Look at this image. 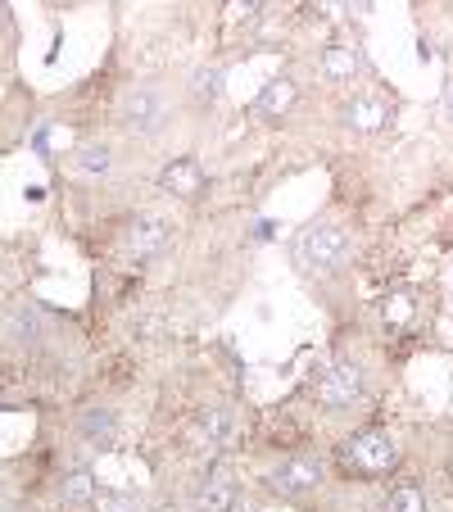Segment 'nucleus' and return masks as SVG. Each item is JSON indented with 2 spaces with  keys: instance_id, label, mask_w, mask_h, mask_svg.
<instances>
[{
  "instance_id": "f257e3e1",
  "label": "nucleus",
  "mask_w": 453,
  "mask_h": 512,
  "mask_svg": "<svg viewBox=\"0 0 453 512\" xmlns=\"http://www.w3.org/2000/svg\"><path fill=\"white\" fill-rule=\"evenodd\" d=\"M295 268L309 272V277H327V272H340L354 254V236L340 223H313L295 236Z\"/></svg>"
},
{
  "instance_id": "f03ea898",
  "label": "nucleus",
  "mask_w": 453,
  "mask_h": 512,
  "mask_svg": "<svg viewBox=\"0 0 453 512\" xmlns=\"http://www.w3.org/2000/svg\"><path fill=\"white\" fill-rule=\"evenodd\" d=\"M336 463H340L345 476L376 481V476H390L399 467V449H395V440H390V431H381V426H363V431H354L345 445H340Z\"/></svg>"
},
{
  "instance_id": "7ed1b4c3",
  "label": "nucleus",
  "mask_w": 453,
  "mask_h": 512,
  "mask_svg": "<svg viewBox=\"0 0 453 512\" xmlns=\"http://www.w3.org/2000/svg\"><path fill=\"white\" fill-rule=\"evenodd\" d=\"M173 105H168V91L155 87V82H136V87L123 91L118 100V127L127 136H155L159 127L168 123Z\"/></svg>"
},
{
  "instance_id": "20e7f679",
  "label": "nucleus",
  "mask_w": 453,
  "mask_h": 512,
  "mask_svg": "<svg viewBox=\"0 0 453 512\" xmlns=\"http://www.w3.org/2000/svg\"><path fill=\"white\" fill-rule=\"evenodd\" d=\"M363 390H367L363 368H358L354 358H336V363L322 368L313 395H318V404L327 408V413H345V408H354L358 399H363Z\"/></svg>"
},
{
  "instance_id": "39448f33",
  "label": "nucleus",
  "mask_w": 453,
  "mask_h": 512,
  "mask_svg": "<svg viewBox=\"0 0 453 512\" xmlns=\"http://www.w3.org/2000/svg\"><path fill=\"white\" fill-rule=\"evenodd\" d=\"M268 490L281 494V499H309L322 481H327V463L313 454H295V458H281V463L268 467Z\"/></svg>"
},
{
  "instance_id": "423d86ee",
  "label": "nucleus",
  "mask_w": 453,
  "mask_h": 512,
  "mask_svg": "<svg viewBox=\"0 0 453 512\" xmlns=\"http://www.w3.org/2000/svg\"><path fill=\"white\" fill-rule=\"evenodd\" d=\"M168 236H173V227H168L164 213H150V209H145V213H136L132 223H127L123 254L132 263H150V259H159V254H164Z\"/></svg>"
},
{
  "instance_id": "0eeeda50",
  "label": "nucleus",
  "mask_w": 453,
  "mask_h": 512,
  "mask_svg": "<svg viewBox=\"0 0 453 512\" xmlns=\"http://www.w3.org/2000/svg\"><path fill=\"white\" fill-rule=\"evenodd\" d=\"M340 118H345L349 132H386L390 123H395V100L381 96V91H363V96H349L345 109H340Z\"/></svg>"
},
{
  "instance_id": "6e6552de",
  "label": "nucleus",
  "mask_w": 453,
  "mask_h": 512,
  "mask_svg": "<svg viewBox=\"0 0 453 512\" xmlns=\"http://www.w3.org/2000/svg\"><path fill=\"white\" fill-rule=\"evenodd\" d=\"M236 435H241V422H236L232 408H204V413L195 417V445H200V454L232 449Z\"/></svg>"
},
{
  "instance_id": "1a4fd4ad",
  "label": "nucleus",
  "mask_w": 453,
  "mask_h": 512,
  "mask_svg": "<svg viewBox=\"0 0 453 512\" xmlns=\"http://www.w3.org/2000/svg\"><path fill=\"white\" fill-rule=\"evenodd\" d=\"M186 512H241V485H236L232 476H222V472L204 476V481L195 485Z\"/></svg>"
},
{
  "instance_id": "9d476101",
  "label": "nucleus",
  "mask_w": 453,
  "mask_h": 512,
  "mask_svg": "<svg viewBox=\"0 0 453 512\" xmlns=\"http://www.w3.org/2000/svg\"><path fill=\"white\" fill-rule=\"evenodd\" d=\"M295 105H299V82H295V78H286V73L268 78V82L259 87V96L250 100L254 118H286Z\"/></svg>"
},
{
  "instance_id": "9b49d317",
  "label": "nucleus",
  "mask_w": 453,
  "mask_h": 512,
  "mask_svg": "<svg viewBox=\"0 0 453 512\" xmlns=\"http://www.w3.org/2000/svg\"><path fill=\"white\" fill-rule=\"evenodd\" d=\"M78 435L91 449H114L118 445V413L114 408H82L78 413Z\"/></svg>"
},
{
  "instance_id": "f8f14e48",
  "label": "nucleus",
  "mask_w": 453,
  "mask_h": 512,
  "mask_svg": "<svg viewBox=\"0 0 453 512\" xmlns=\"http://www.w3.org/2000/svg\"><path fill=\"white\" fill-rule=\"evenodd\" d=\"M59 499H64V508H73V512H91L100 499L96 472H91V467H73V472L59 481Z\"/></svg>"
},
{
  "instance_id": "ddd939ff",
  "label": "nucleus",
  "mask_w": 453,
  "mask_h": 512,
  "mask_svg": "<svg viewBox=\"0 0 453 512\" xmlns=\"http://www.w3.org/2000/svg\"><path fill=\"white\" fill-rule=\"evenodd\" d=\"M159 186H164L168 195H177V200H195L204 186V173L195 159H173V164L159 168Z\"/></svg>"
},
{
  "instance_id": "4468645a",
  "label": "nucleus",
  "mask_w": 453,
  "mask_h": 512,
  "mask_svg": "<svg viewBox=\"0 0 453 512\" xmlns=\"http://www.w3.org/2000/svg\"><path fill=\"white\" fill-rule=\"evenodd\" d=\"M318 73L327 82H354L358 73H363V59H358L354 46H345V41H340V46H327L318 55Z\"/></svg>"
},
{
  "instance_id": "2eb2a0df",
  "label": "nucleus",
  "mask_w": 453,
  "mask_h": 512,
  "mask_svg": "<svg viewBox=\"0 0 453 512\" xmlns=\"http://www.w3.org/2000/svg\"><path fill=\"white\" fill-rule=\"evenodd\" d=\"M68 164H73V173H78V177H91V182H100V177L114 168V150H109L105 141H82V145H73Z\"/></svg>"
},
{
  "instance_id": "dca6fc26",
  "label": "nucleus",
  "mask_w": 453,
  "mask_h": 512,
  "mask_svg": "<svg viewBox=\"0 0 453 512\" xmlns=\"http://www.w3.org/2000/svg\"><path fill=\"white\" fill-rule=\"evenodd\" d=\"M0 336L10 340V345H19V349H28V345H37V336H41V318L28 309V304H19V309H10L5 313V322H0Z\"/></svg>"
},
{
  "instance_id": "f3484780",
  "label": "nucleus",
  "mask_w": 453,
  "mask_h": 512,
  "mask_svg": "<svg viewBox=\"0 0 453 512\" xmlns=\"http://www.w3.org/2000/svg\"><path fill=\"white\" fill-rule=\"evenodd\" d=\"M186 96L195 100L200 109H209V105H218V96H222V73L218 68H195L191 78H186Z\"/></svg>"
},
{
  "instance_id": "a211bd4d",
  "label": "nucleus",
  "mask_w": 453,
  "mask_h": 512,
  "mask_svg": "<svg viewBox=\"0 0 453 512\" xmlns=\"http://www.w3.org/2000/svg\"><path fill=\"white\" fill-rule=\"evenodd\" d=\"M381 512H426V490L413 481L390 485L386 499H381Z\"/></svg>"
},
{
  "instance_id": "6ab92c4d",
  "label": "nucleus",
  "mask_w": 453,
  "mask_h": 512,
  "mask_svg": "<svg viewBox=\"0 0 453 512\" xmlns=\"http://www.w3.org/2000/svg\"><path fill=\"white\" fill-rule=\"evenodd\" d=\"M440 118H444V123L453 127V87H449V91H444V96H440Z\"/></svg>"
},
{
  "instance_id": "aec40b11",
  "label": "nucleus",
  "mask_w": 453,
  "mask_h": 512,
  "mask_svg": "<svg viewBox=\"0 0 453 512\" xmlns=\"http://www.w3.org/2000/svg\"><path fill=\"white\" fill-rule=\"evenodd\" d=\"M114 512H145V508H136V503H123V508H114Z\"/></svg>"
},
{
  "instance_id": "412c9836",
  "label": "nucleus",
  "mask_w": 453,
  "mask_h": 512,
  "mask_svg": "<svg viewBox=\"0 0 453 512\" xmlns=\"http://www.w3.org/2000/svg\"><path fill=\"white\" fill-rule=\"evenodd\" d=\"M0 512H5V503H0Z\"/></svg>"
}]
</instances>
